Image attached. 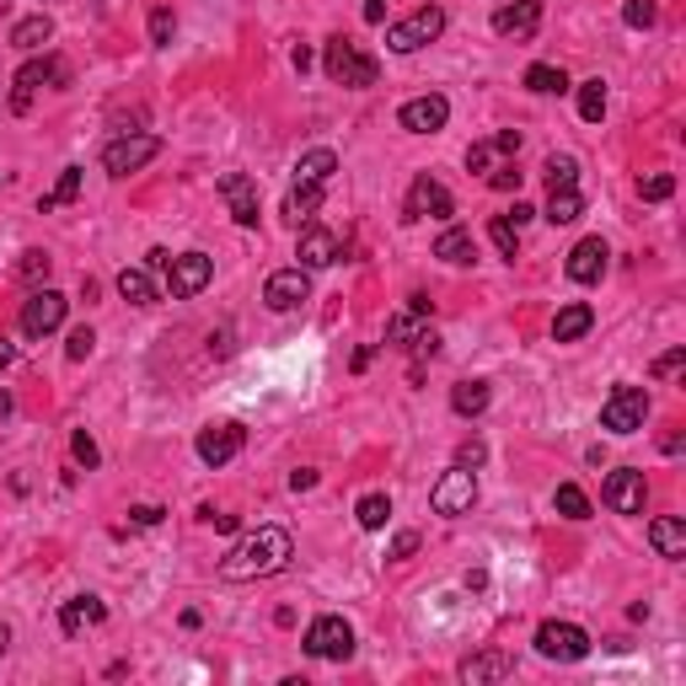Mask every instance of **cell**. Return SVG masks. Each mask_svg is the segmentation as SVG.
Instances as JSON below:
<instances>
[{"mask_svg":"<svg viewBox=\"0 0 686 686\" xmlns=\"http://www.w3.org/2000/svg\"><path fill=\"white\" fill-rule=\"evenodd\" d=\"M290 553H296L290 531H279V526H257V531H248V537L220 558V579H226V585L268 579V574H279V568L290 563Z\"/></svg>","mask_w":686,"mask_h":686,"instance_id":"cell-1","label":"cell"},{"mask_svg":"<svg viewBox=\"0 0 686 686\" xmlns=\"http://www.w3.org/2000/svg\"><path fill=\"white\" fill-rule=\"evenodd\" d=\"M322 70H327V81L354 86V92L381 81V64H375L360 44H349V38H327V49H322Z\"/></svg>","mask_w":686,"mask_h":686,"instance_id":"cell-2","label":"cell"},{"mask_svg":"<svg viewBox=\"0 0 686 686\" xmlns=\"http://www.w3.org/2000/svg\"><path fill=\"white\" fill-rule=\"evenodd\" d=\"M445 33V11L440 5H419L413 16H402L397 27H386V49L392 55H419L424 44H435Z\"/></svg>","mask_w":686,"mask_h":686,"instance_id":"cell-3","label":"cell"},{"mask_svg":"<svg viewBox=\"0 0 686 686\" xmlns=\"http://www.w3.org/2000/svg\"><path fill=\"white\" fill-rule=\"evenodd\" d=\"M643 419H649V392L643 386H617L606 397V408H601V430H612V435H638Z\"/></svg>","mask_w":686,"mask_h":686,"instance_id":"cell-4","label":"cell"},{"mask_svg":"<svg viewBox=\"0 0 686 686\" xmlns=\"http://www.w3.org/2000/svg\"><path fill=\"white\" fill-rule=\"evenodd\" d=\"M537 654L542 660H558V665H574L590 654V633L579 623H542L537 627Z\"/></svg>","mask_w":686,"mask_h":686,"instance_id":"cell-5","label":"cell"},{"mask_svg":"<svg viewBox=\"0 0 686 686\" xmlns=\"http://www.w3.org/2000/svg\"><path fill=\"white\" fill-rule=\"evenodd\" d=\"M161 156V140L156 134H124V140H113L108 151H103V172L108 178H129V172H140L145 161H156Z\"/></svg>","mask_w":686,"mask_h":686,"instance_id":"cell-6","label":"cell"},{"mask_svg":"<svg viewBox=\"0 0 686 686\" xmlns=\"http://www.w3.org/2000/svg\"><path fill=\"white\" fill-rule=\"evenodd\" d=\"M430 504H435V515H450V520H456V515H472V504H478L472 467H450L435 489H430Z\"/></svg>","mask_w":686,"mask_h":686,"instance_id":"cell-7","label":"cell"},{"mask_svg":"<svg viewBox=\"0 0 686 686\" xmlns=\"http://www.w3.org/2000/svg\"><path fill=\"white\" fill-rule=\"evenodd\" d=\"M306 654L312 660H349L354 654V627L344 617H316L306 627Z\"/></svg>","mask_w":686,"mask_h":686,"instance_id":"cell-8","label":"cell"},{"mask_svg":"<svg viewBox=\"0 0 686 686\" xmlns=\"http://www.w3.org/2000/svg\"><path fill=\"white\" fill-rule=\"evenodd\" d=\"M167 290H172V301H188V296H198L209 279H215V263L204 257V252H183V257H167Z\"/></svg>","mask_w":686,"mask_h":686,"instance_id":"cell-9","label":"cell"},{"mask_svg":"<svg viewBox=\"0 0 686 686\" xmlns=\"http://www.w3.org/2000/svg\"><path fill=\"white\" fill-rule=\"evenodd\" d=\"M301 301H312V274H306L301 263L268 274V285H263V306H268V312H296Z\"/></svg>","mask_w":686,"mask_h":686,"instance_id":"cell-10","label":"cell"},{"mask_svg":"<svg viewBox=\"0 0 686 686\" xmlns=\"http://www.w3.org/2000/svg\"><path fill=\"white\" fill-rule=\"evenodd\" d=\"M601 500H606V509H617V515H643V504H649V483H643L638 467H617V472L606 478Z\"/></svg>","mask_w":686,"mask_h":686,"instance_id":"cell-11","label":"cell"},{"mask_svg":"<svg viewBox=\"0 0 686 686\" xmlns=\"http://www.w3.org/2000/svg\"><path fill=\"white\" fill-rule=\"evenodd\" d=\"M49 81H64V64L55 60V55L22 64V70H16V86H11V113H27L33 97H38V86H49Z\"/></svg>","mask_w":686,"mask_h":686,"instance_id":"cell-12","label":"cell"},{"mask_svg":"<svg viewBox=\"0 0 686 686\" xmlns=\"http://www.w3.org/2000/svg\"><path fill=\"white\" fill-rule=\"evenodd\" d=\"M456 215V198L435 183V178H419L408 188V204H402V220H450Z\"/></svg>","mask_w":686,"mask_h":686,"instance_id":"cell-13","label":"cell"},{"mask_svg":"<svg viewBox=\"0 0 686 686\" xmlns=\"http://www.w3.org/2000/svg\"><path fill=\"white\" fill-rule=\"evenodd\" d=\"M70 312V301H64L60 290H33L27 296V306H22V333L27 338H44V333H55Z\"/></svg>","mask_w":686,"mask_h":686,"instance_id":"cell-14","label":"cell"},{"mask_svg":"<svg viewBox=\"0 0 686 686\" xmlns=\"http://www.w3.org/2000/svg\"><path fill=\"white\" fill-rule=\"evenodd\" d=\"M242 440H248V430H242V424H209V430L198 435V445H193V450H198V461H204V467H226V461L242 450Z\"/></svg>","mask_w":686,"mask_h":686,"instance_id":"cell-15","label":"cell"},{"mask_svg":"<svg viewBox=\"0 0 686 686\" xmlns=\"http://www.w3.org/2000/svg\"><path fill=\"white\" fill-rule=\"evenodd\" d=\"M445 119H450V103H445L440 92H430V97H413V103H402V113H397V124L413 129V134H435V129H445Z\"/></svg>","mask_w":686,"mask_h":686,"instance_id":"cell-16","label":"cell"},{"mask_svg":"<svg viewBox=\"0 0 686 686\" xmlns=\"http://www.w3.org/2000/svg\"><path fill=\"white\" fill-rule=\"evenodd\" d=\"M220 198L231 204V220L237 226H257V183L248 172H226L220 178Z\"/></svg>","mask_w":686,"mask_h":686,"instance_id":"cell-17","label":"cell"},{"mask_svg":"<svg viewBox=\"0 0 686 686\" xmlns=\"http://www.w3.org/2000/svg\"><path fill=\"white\" fill-rule=\"evenodd\" d=\"M515 151H520V129H504L494 140H478V145L467 151V172H483V178H489L504 156H515Z\"/></svg>","mask_w":686,"mask_h":686,"instance_id":"cell-18","label":"cell"},{"mask_svg":"<svg viewBox=\"0 0 686 686\" xmlns=\"http://www.w3.org/2000/svg\"><path fill=\"white\" fill-rule=\"evenodd\" d=\"M537 22H542V0H515V5L494 11V33L500 38H531Z\"/></svg>","mask_w":686,"mask_h":686,"instance_id":"cell-19","label":"cell"},{"mask_svg":"<svg viewBox=\"0 0 686 686\" xmlns=\"http://www.w3.org/2000/svg\"><path fill=\"white\" fill-rule=\"evenodd\" d=\"M606 257H612V252H606V242H601V237H585L579 248L568 252V279H579V285H595V279L606 274Z\"/></svg>","mask_w":686,"mask_h":686,"instance_id":"cell-20","label":"cell"},{"mask_svg":"<svg viewBox=\"0 0 686 686\" xmlns=\"http://www.w3.org/2000/svg\"><path fill=\"white\" fill-rule=\"evenodd\" d=\"M296 257H301V268H306V274H312V268H333V263H338V237H333V231H322V226H306V231H301V252H296Z\"/></svg>","mask_w":686,"mask_h":686,"instance_id":"cell-21","label":"cell"},{"mask_svg":"<svg viewBox=\"0 0 686 686\" xmlns=\"http://www.w3.org/2000/svg\"><path fill=\"white\" fill-rule=\"evenodd\" d=\"M333 172H338V156H333L327 145H316V151H306V156L296 161V188H327Z\"/></svg>","mask_w":686,"mask_h":686,"instance_id":"cell-22","label":"cell"},{"mask_svg":"<svg viewBox=\"0 0 686 686\" xmlns=\"http://www.w3.org/2000/svg\"><path fill=\"white\" fill-rule=\"evenodd\" d=\"M103 617H108V606H103L97 595H75V601H64L60 606V627L70 633V638H75L81 627H97Z\"/></svg>","mask_w":686,"mask_h":686,"instance_id":"cell-23","label":"cell"},{"mask_svg":"<svg viewBox=\"0 0 686 686\" xmlns=\"http://www.w3.org/2000/svg\"><path fill=\"white\" fill-rule=\"evenodd\" d=\"M515 671V660L504 654V649H489V654H472V660H461V682H500Z\"/></svg>","mask_w":686,"mask_h":686,"instance_id":"cell-24","label":"cell"},{"mask_svg":"<svg viewBox=\"0 0 686 686\" xmlns=\"http://www.w3.org/2000/svg\"><path fill=\"white\" fill-rule=\"evenodd\" d=\"M649 542H654L660 558H686V526L676 515H660V520L649 526Z\"/></svg>","mask_w":686,"mask_h":686,"instance_id":"cell-25","label":"cell"},{"mask_svg":"<svg viewBox=\"0 0 686 686\" xmlns=\"http://www.w3.org/2000/svg\"><path fill=\"white\" fill-rule=\"evenodd\" d=\"M435 257H440V263H450V268H467V263L478 257V242H472V231L450 226V231H445V237L435 242Z\"/></svg>","mask_w":686,"mask_h":686,"instance_id":"cell-26","label":"cell"},{"mask_svg":"<svg viewBox=\"0 0 686 686\" xmlns=\"http://www.w3.org/2000/svg\"><path fill=\"white\" fill-rule=\"evenodd\" d=\"M590 327H595V312H590L585 301H574V306H563V312L553 316V338H558V344H574V338H585Z\"/></svg>","mask_w":686,"mask_h":686,"instance_id":"cell-27","label":"cell"},{"mask_svg":"<svg viewBox=\"0 0 686 686\" xmlns=\"http://www.w3.org/2000/svg\"><path fill=\"white\" fill-rule=\"evenodd\" d=\"M49 38H55V22H49V16H27V22L11 27V44H16L22 55H38Z\"/></svg>","mask_w":686,"mask_h":686,"instance_id":"cell-28","label":"cell"},{"mask_svg":"<svg viewBox=\"0 0 686 686\" xmlns=\"http://www.w3.org/2000/svg\"><path fill=\"white\" fill-rule=\"evenodd\" d=\"M450 408H456L461 419H478V413L489 408V381H461V386L450 392Z\"/></svg>","mask_w":686,"mask_h":686,"instance_id":"cell-29","label":"cell"},{"mask_svg":"<svg viewBox=\"0 0 686 686\" xmlns=\"http://www.w3.org/2000/svg\"><path fill=\"white\" fill-rule=\"evenodd\" d=\"M119 296H124L129 306H156V285H151L145 268H124L119 274Z\"/></svg>","mask_w":686,"mask_h":686,"instance_id":"cell-30","label":"cell"},{"mask_svg":"<svg viewBox=\"0 0 686 686\" xmlns=\"http://www.w3.org/2000/svg\"><path fill=\"white\" fill-rule=\"evenodd\" d=\"M579 209H585L579 188H553V198H547V220H553V226H568V220H579Z\"/></svg>","mask_w":686,"mask_h":686,"instance_id":"cell-31","label":"cell"},{"mask_svg":"<svg viewBox=\"0 0 686 686\" xmlns=\"http://www.w3.org/2000/svg\"><path fill=\"white\" fill-rule=\"evenodd\" d=\"M526 86H531V92H542V97H553V92H568V75H563L558 64H531V70H526Z\"/></svg>","mask_w":686,"mask_h":686,"instance_id":"cell-32","label":"cell"},{"mask_svg":"<svg viewBox=\"0 0 686 686\" xmlns=\"http://www.w3.org/2000/svg\"><path fill=\"white\" fill-rule=\"evenodd\" d=\"M81 193V167H64L60 172V183H55V193H44L38 198V215H49V209H60V204H70Z\"/></svg>","mask_w":686,"mask_h":686,"instance_id":"cell-33","label":"cell"},{"mask_svg":"<svg viewBox=\"0 0 686 686\" xmlns=\"http://www.w3.org/2000/svg\"><path fill=\"white\" fill-rule=\"evenodd\" d=\"M322 193L327 188H290V198H285V215L301 226V220H312L316 215V204H322Z\"/></svg>","mask_w":686,"mask_h":686,"instance_id":"cell-34","label":"cell"},{"mask_svg":"<svg viewBox=\"0 0 686 686\" xmlns=\"http://www.w3.org/2000/svg\"><path fill=\"white\" fill-rule=\"evenodd\" d=\"M601 113H606V86H601V81H585V86H579V119H585V124H601Z\"/></svg>","mask_w":686,"mask_h":686,"instance_id":"cell-35","label":"cell"},{"mask_svg":"<svg viewBox=\"0 0 686 686\" xmlns=\"http://www.w3.org/2000/svg\"><path fill=\"white\" fill-rule=\"evenodd\" d=\"M489 237H494V248H500L504 257L520 252V226H515L509 215H494V220H489Z\"/></svg>","mask_w":686,"mask_h":686,"instance_id":"cell-36","label":"cell"},{"mask_svg":"<svg viewBox=\"0 0 686 686\" xmlns=\"http://www.w3.org/2000/svg\"><path fill=\"white\" fill-rule=\"evenodd\" d=\"M553 504H558V515H568V520H590V500H585V489H574V483H563L558 494H553Z\"/></svg>","mask_w":686,"mask_h":686,"instance_id":"cell-37","label":"cell"},{"mask_svg":"<svg viewBox=\"0 0 686 686\" xmlns=\"http://www.w3.org/2000/svg\"><path fill=\"white\" fill-rule=\"evenodd\" d=\"M354 515H360V526H365V531H381V526H386V515H392V500H386V494H365Z\"/></svg>","mask_w":686,"mask_h":686,"instance_id":"cell-38","label":"cell"},{"mask_svg":"<svg viewBox=\"0 0 686 686\" xmlns=\"http://www.w3.org/2000/svg\"><path fill=\"white\" fill-rule=\"evenodd\" d=\"M547 188H574V178H579V161L574 156H547Z\"/></svg>","mask_w":686,"mask_h":686,"instance_id":"cell-39","label":"cell"},{"mask_svg":"<svg viewBox=\"0 0 686 686\" xmlns=\"http://www.w3.org/2000/svg\"><path fill=\"white\" fill-rule=\"evenodd\" d=\"M49 268H55V257H49V252H22V263H16V274H22V279H27V285H38V279H49Z\"/></svg>","mask_w":686,"mask_h":686,"instance_id":"cell-40","label":"cell"},{"mask_svg":"<svg viewBox=\"0 0 686 686\" xmlns=\"http://www.w3.org/2000/svg\"><path fill=\"white\" fill-rule=\"evenodd\" d=\"M654 16H660V5H654V0H627V5H623L627 27H654Z\"/></svg>","mask_w":686,"mask_h":686,"instance_id":"cell-41","label":"cell"},{"mask_svg":"<svg viewBox=\"0 0 686 686\" xmlns=\"http://www.w3.org/2000/svg\"><path fill=\"white\" fill-rule=\"evenodd\" d=\"M172 33H178L172 11H167V5H161V11H151V44H156V49H167V44H172Z\"/></svg>","mask_w":686,"mask_h":686,"instance_id":"cell-42","label":"cell"},{"mask_svg":"<svg viewBox=\"0 0 686 686\" xmlns=\"http://www.w3.org/2000/svg\"><path fill=\"white\" fill-rule=\"evenodd\" d=\"M483 183L494 188V193H520V172H515V161H500V167H494Z\"/></svg>","mask_w":686,"mask_h":686,"instance_id":"cell-43","label":"cell"},{"mask_svg":"<svg viewBox=\"0 0 686 686\" xmlns=\"http://www.w3.org/2000/svg\"><path fill=\"white\" fill-rule=\"evenodd\" d=\"M638 193H643L649 204H660V198H671V193H676V178H671V172H654V178H643V183H638Z\"/></svg>","mask_w":686,"mask_h":686,"instance_id":"cell-44","label":"cell"},{"mask_svg":"<svg viewBox=\"0 0 686 686\" xmlns=\"http://www.w3.org/2000/svg\"><path fill=\"white\" fill-rule=\"evenodd\" d=\"M92 344H97V333H92V327H75V333H70V344H64V354L81 365V360L92 354Z\"/></svg>","mask_w":686,"mask_h":686,"instance_id":"cell-45","label":"cell"},{"mask_svg":"<svg viewBox=\"0 0 686 686\" xmlns=\"http://www.w3.org/2000/svg\"><path fill=\"white\" fill-rule=\"evenodd\" d=\"M70 450H75V461H81V467H97V440L86 435V430H75Z\"/></svg>","mask_w":686,"mask_h":686,"instance_id":"cell-46","label":"cell"},{"mask_svg":"<svg viewBox=\"0 0 686 686\" xmlns=\"http://www.w3.org/2000/svg\"><path fill=\"white\" fill-rule=\"evenodd\" d=\"M483 456H489V445H483V440H467V445L456 450V467H483Z\"/></svg>","mask_w":686,"mask_h":686,"instance_id":"cell-47","label":"cell"},{"mask_svg":"<svg viewBox=\"0 0 686 686\" xmlns=\"http://www.w3.org/2000/svg\"><path fill=\"white\" fill-rule=\"evenodd\" d=\"M161 515H167V509H156V504H134V509H129L134 526H161Z\"/></svg>","mask_w":686,"mask_h":686,"instance_id":"cell-48","label":"cell"},{"mask_svg":"<svg viewBox=\"0 0 686 686\" xmlns=\"http://www.w3.org/2000/svg\"><path fill=\"white\" fill-rule=\"evenodd\" d=\"M419 553V531H397V542H392V558H413Z\"/></svg>","mask_w":686,"mask_h":686,"instance_id":"cell-49","label":"cell"},{"mask_svg":"<svg viewBox=\"0 0 686 686\" xmlns=\"http://www.w3.org/2000/svg\"><path fill=\"white\" fill-rule=\"evenodd\" d=\"M686 365V349H671V354H660L654 360V375H676Z\"/></svg>","mask_w":686,"mask_h":686,"instance_id":"cell-50","label":"cell"},{"mask_svg":"<svg viewBox=\"0 0 686 686\" xmlns=\"http://www.w3.org/2000/svg\"><path fill=\"white\" fill-rule=\"evenodd\" d=\"M435 349H440V338L430 333V327H424V333L413 338V354H419V360H435Z\"/></svg>","mask_w":686,"mask_h":686,"instance_id":"cell-51","label":"cell"},{"mask_svg":"<svg viewBox=\"0 0 686 686\" xmlns=\"http://www.w3.org/2000/svg\"><path fill=\"white\" fill-rule=\"evenodd\" d=\"M290 489L301 494V489H316V472H290Z\"/></svg>","mask_w":686,"mask_h":686,"instance_id":"cell-52","label":"cell"},{"mask_svg":"<svg viewBox=\"0 0 686 686\" xmlns=\"http://www.w3.org/2000/svg\"><path fill=\"white\" fill-rule=\"evenodd\" d=\"M11 360H16V344H11V338H5V333H0V371H5V365H11Z\"/></svg>","mask_w":686,"mask_h":686,"instance_id":"cell-53","label":"cell"},{"mask_svg":"<svg viewBox=\"0 0 686 686\" xmlns=\"http://www.w3.org/2000/svg\"><path fill=\"white\" fill-rule=\"evenodd\" d=\"M386 16V0H365V22H381Z\"/></svg>","mask_w":686,"mask_h":686,"instance_id":"cell-54","label":"cell"},{"mask_svg":"<svg viewBox=\"0 0 686 686\" xmlns=\"http://www.w3.org/2000/svg\"><path fill=\"white\" fill-rule=\"evenodd\" d=\"M5 643H11V627L0 623V654H5Z\"/></svg>","mask_w":686,"mask_h":686,"instance_id":"cell-55","label":"cell"},{"mask_svg":"<svg viewBox=\"0 0 686 686\" xmlns=\"http://www.w3.org/2000/svg\"><path fill=\"white\" fill-rule=\"evenodd\" d=\"M5 413H11V397H5V392H0V419H5Z\"/></svg>","mask_w":686,"mask_h":686,"instance_id":"cell-56","label":"cell"}]
</instances>
